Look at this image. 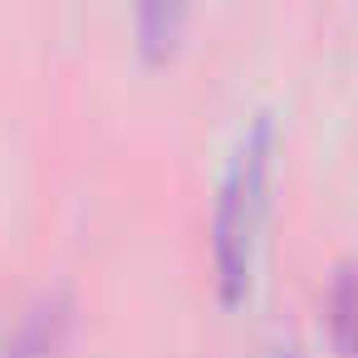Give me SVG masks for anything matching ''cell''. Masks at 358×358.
<instances>
[{
  "label": "cell",
  "mask_w": 358,
  "mask_h": 358,
  "mask_svg": "<svg viewBox=\"0 0 358 358\" xmlns=\"http://www.w3.org/2000/svg\"><path fill=\"white\" fill-rule=\"evenodd\" d=\"M270 162H275V113L260 108L241 128L211 206V265L226 299H245L255 285V255L270 211Z\"/></svg>",
  "instance_id": "1"
},
{
  "label": "cell",
  "mask_w": 358,
  "mask_h": 358,
  "mask_svg": "<svg viewBox=\"0 0 358 358\" xmlns=\"http://www.w3.org/2000/svg\"><path fill=\"white\" fill-rule=\"evenodd\" d=\"M324 319H329L334 348L343 358H358V250L334 260L329 289H324Z\"/></svg>",
  "instance_id": "3"
},
{
  "label": "cell",
  "mask_w": 358,
  "mask_h": 358,
  "mask_svg": "<svg viewBox=\"0 0 358 358\" xmlns=\"http://www.w3.org/2000/svg\"><path fill=\"white\" fill-rule=\"evenodd\" d=\"M64 329H69V294L64 289H45L15 319V329L6 338V358H45L50 348H59Z\"/></svg>",
  "instance_id": "2"
},
{
  "label": "cell",
  "mask_w": 358,
  "mask_h": 358,
  "mask_svg": "<svg viewBox=\"0 0 358 358\" xmlns=\"http://www.w3.org/2000/svg\"><path fill=\"white\" fill-rule=\"evenodd\" d=\"M182 20H187L182 6H162V0H152V6L138 10V35H143L148 50H162V45L177 40V25H182Z\"/></svg>",
  "instance_id": "4"
}]
</instances>
